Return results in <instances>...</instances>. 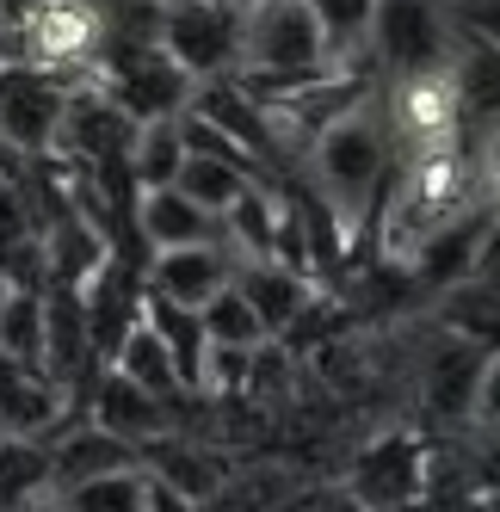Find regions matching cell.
Masks as SVG:
<instances>
[{
  "label": "cell",
  "instance_id": "cell-1",
  "mask_svg": "<svg viewBox=\"0 0 500 512\" xmlns=\"http://www.w3.org/2000/svg\"><path fill=\"white\" fill-rule=\"evenodd\" d=\"M389 155H396V142H389V124L377 118L371 99H359L352 112H340L334 124H321L309 136L315 198L346 223V235L377 210V192L389 179Z\"/></svg>",
  "mask_w": 500,
  "mask_h": 512
},
{
  "label": "cell",
  "instance_id": "cell-2",
  "mask_svg": "<svg viewBox=\"0 0 500 512\" xmlns=\"http://www.w3.org/2000/svg\"><path fill=\"white\" fill-rule=\"evenodd\" d=\"M383 186L389 192H383V216H377V247L402 266L433 229H445L457 210H470V167H463L457 142H445V149H408V161Z\"/></svg>",
  "mask_w": 500,
  "mask_h": 512
},
{
  "label": "cell",
  "instance_id": "cell-3",
  "mask_svg": "<svg viewBox=\"0 0 500 512\" xmlns=\"http://www.w3.org/2000/svg\"><path fill=\"white\" fill-rule=\"evenodd\" d=\"M155 44L167 62L186 68V81H210V75H235L241 56V7L235 0H161L155 19Z\"/></svg>",
  "mask_w": 500,
  "mask_h": 512
},
{
  "label": "cell",
  "instance_id": "cell-4",
  "mask_svg": "<svg viewBox=\"0 0 500 512\" xmlns=\"http://www.w3.org/2000/svg\"><path fill=\"white\" fill-rule=\"evenodd\" d=\"M365 50L389 75H426L451 62V19L445 0H371Z\"/></svg>",
  "mask_w": 500,
  "mask_h": 512
},
{
  "label": "cell",
  "instance_id": "cell-5",
  "mask_svg": "<svg viewBox=\"0 0 500 512\" xmlns=\"http://www.w3.org/2000/svg\"><path fill=\"white\" fill-rule=\"evenodd\" d=\"M346 488L365 512H408V506L426 500V488H433V457H426V445L414 432H383L359 451Z\"/></svg>",
  "mask_w": 500,
  "mask_h": 512
},
{
  "label": "cell",
  "instance_id": "cell-6",
  "mask_svg": "<svg viewBox=\"0 0 500 512\" xmlns=\"http://www.w3.org/2000/svg\"><path fill=\"white\" fill-rule=\"evenodd\" d=\"M62 99L68 87L56 75L25 68V62H0V149L44 161L56 142V124H62Z\"/></svg>",
  "mask_w": 500,
  "mask_h": 512
},
{
  "label": "cell",
  "instance_id": "cell-7",
  "mask_svg": "<svg viewBox=\"0 0 500 512\" xmlns=\"http://www.w3.org/2000/svg\"><path fill=\"white\" fill-rule=\"evenodd\" d=\"M389 142L402 149H445L463 130V105L445 68H426V75H396V93H389Z\"/></svg>",
  "mask_w": 500,
  "mask_h": 512
},
{
  "label": "cell",
  "instance_id": "cell-8",
  "mask_svg": "<svg viewBox=\"0 0 500 512\" xmlns=\"http://www.w3.org/2000/svg\"><path fill=\"white\" fill-rule=\"evenodd\" d=\"M186 112L204 118L210 130H223L254 167H266V173L278 167V155H284V149H278V130H272V118H266V105L247 93L235 75H210V81H198V87L186 93Z\"/></svg>",
  "mask_w": 500,
  "mask_h": 512
},
{
  "label": "cell",
  "instance_id": "cell-9",
  "mask_svg": "<svg viewBox=\"0 0 500 512\" xmlns=\"http://www.w3.org/2000/svg\"><path fill=\"white\" fill-rule=\"evenodd\" d=\"M235 272V253L229 241H186V247H155L149 272H142V290H155L167 303H186L204 309V297H217Z\"/></svg>",
  "mask_w": 500,
  "mask_h": 512
},
{
  "label": "cell",
  "instance_id": "cell-10",
  "mask_svg": "<svg viewBox=\"0 0 500 512\" xmlns=\"http://www.w3.org/2000/svg\"><path fill=\"white\" fill-rule=\"evenodd\" d=\"M87 420L93 426H105L112 438H124V445H149V438H161V432H173V408H167V395H149L142 383H130V377H118L112 364L99 371V383H93V408H87Z\"/></svg>",
  "mask_w": 500,
  "mask_h": 512
},
{
  "label": "cell",
  "instance_id": "cell-11",
  "mask_svg": "<svg viewBox=\"0 0 500 512\" xmlns=\"http://www.w3.org/2000/svg\"><path fill=\"white\" fill-rule=\"evenodd\" d=\"M130 229L149 247H186V241H223V223L210 210H198L180 186H136Z\"/></svg>",
  "mask_w": 500,
  "mask_h": 512
},
{
  "label": "cell",
  "instance_id": "cell-12",
  "mask_svg": "<svg viewBox=\"0 0 500 512\" xmlns=\"http://www.w3.org/2000/svg\"><path fill=\"white\" fill-rule=\"evenodd\" d=\"M136 463L149 469L155 482H167L173 494H186L192 506L217 500V494H223V482H229V469H223V457H217V451H204V445H180L173 432L149 438V445L136 451Z\"/></svg>",
  "mask_w": 500,
  "mask_h": 512
},
{
  "label": "cell",
  "instance_id": "cell-13",
  "mask_svg": "<svg viewBox=\"0 0 500 512\" xmlns=\"http://www.w3.org/2000/svg\"><path fill=\"white\" fill-rule=\"evenodd\" d=\"M229 278H235L241 297L254 303V315H260V327H266V340H278V334H284V321H291V315L315 297V290H321V284H309L303 272L278 266L272 253H266V260H241Z\"/></svg>",
  "mask_w": 500,
  "mask_h": 512
},
{
  "label": "cell",
  "instance_id": "cell-14",
  "mask_svg": "<svg viewBox=\"0 0 500 512\" xmlns=\"http://www.w3.org/2000/svg\"><path fill=\"white\" fill-rule=\"evenodd\" d=\"M494 364V346H476V340H451L433 364H426V408L439 420H470V401H476V383Z\"/></svg>",
  "mask_w": 500,
  "mask_h": 512
},
{
  "label": "cell",
  "instance_id": "cell-15",
  "mask_svg": "<svg viewBox=\"0 0 500 512\" xmlns=\"http://www.w3.org/2000/svg\"><path fill=\"white\" fill-rule=\"evenodd\" d=\"M118 463H136V445L112 438L105 426H75L68 420L56 438H50V488L62 482H81V475H99V469H118Z\"/></svg>",
  "mask_w": 500,
  "mask_h": 512
},
{
  "label": "cell",
  "instance_id": "cell-16",
  "mask_svg": "<svg viewBox=\"0 0 500 512\" xmlns=\"http://www.w3.org/2000/svg\"><path fill=\"white\" fill-rule=\"evenodd\" d=\"M50 494H56L50 512H142V506H149V469H142V463H118V469L81 475V482H62Z\"/></svg>",
  "mask_w": 500,
  "mask_h": 512
},
{
  "label": "cell",
  "instance_id": "cell-17",
  "mask_svg": "<svg viewBox=\"0 0 500 512\" xmlns=\"http://www.w3.org/2000/svg\"><path fill=\"white\" fill-rule=\"evenodd\" d=\"M439 327L451 340H476L494 346V327H500V284L463 272L451 284H439Z\"/></svg>",
  "mask_w": 500,
  "mask_h": 512
},
{
  "label": "cell",
  "instance_id": "cell-18",
  "mask_svg": "<svg viewBox=\"0 0 500 512\" xmlns=\"http://www.w3.org/2000/svg\"><path fill=\"white\" fill-rule=\"evenodd\" d=\"M105 364H112L118 377H130V383H142L149 395H180V371H173V358H167V346H161V334L149 321H142V309H136V321L118 334V346L105 352Z\"/></svg>",
  "mask_w": 500,
  "mask_h": 512
},
{
  "label": "cell",
  "instance_id": "cell-19",
  "mask_svg": "<svg viewBox=\"0 0 500 512\" xmlns=\"http://www.w3.org/2000/svg\"><path fill=\"white\" fill-rule=\"evenodd\" d=\"M142 321L161 334V346H167V358H173V371H180V389H192L198 395V371H204V327H198V309H186V303H167V297H155V290H142Z\"/></svg>",
  "mask_w": 500,
  "mask_h": 512
},
{
  "label": "cell",
  "instance_id": "cell-20",
  "mask_svg": "<svg viewBox=\"0 0 500 512\" xmlns=\"http://www.w3.org/2000/svg\"><path fill=\"white\" fill-rule=\"evenodd\" d=\"M186 161V124L180 112H161V118H142L130 149H124V167L136 186H173V173Z\"/></svg>",
  "mask_w": 500,
  "mask_h": 512
},
{
  "label": "cell",
  "instance_id": "cell-21",
  "mask_svg": "<svg viewBox=\"0 0 500 512\" xmlns=\"http://www.w3.org/2000/svg\"><path fill=\"white\" fill-rule=\"evenodd\" d=\"M38 494H50V445L44 438L0 432V512L31 506Z\"/></svg>",
  "mask_w": 500,
  "mask_h": 512
},
{
  "label": "cell",
  "instance_id": "cell-22",
  "mask_svg": "<svg viewBox=\"0 0 500 512\" xmlns=\"http://www.w3.org/2000/svg\"><path fill=\"white\" fill-rule=\"evenodd\" d=\"M0 352L44 371V290H13L0 297Z\"/></svg>",
  "mask_w": 500,
  "mask_h": 512
},
{
  "label": "cell",
  "instance_id": "cell-23",
  "mask_svg": "<svg viewBox=\"0 0 500 512\" xmlns=\"http://www.w3.org/2000/svg\"><path fill=\"white\" fill-rule=\"evenodd\" d=\"M241 179H254V173H241L235 161H217V155H198V149H186L180 173H173V186H180V192H186L198 210L223 216V210H229V198L241 192Z\"/></svg>",
  "mask_w": 500,
  "mask_h": 512
},
{
  "label": "cell",
  "instance_id": "cell-24",
  "mask_svg": "<svg viewBox=\"0 0 500 512\" xmlns=\"http://www.w3.org/2000/svg\"><path fill=\"white\" fill-rule=\"evenodd\" d=\"M198 327H204V340H210V346H260V340H266V327H260L254 303H247L241 290H235V278L217 290V297H204Z\"/></svg>",
  "mask_w": 500,
  "mask_h": 512
},
{
  "label": "cell",
  "instance_id": "cell-25",
  "mask_svg": "<svg viewBox=\"0 0 500 512\" xmlns=\"http://www.w3.org/2000/svg\"><path fill=\"white\" fill-rule=\"evenodd\" d=\"M315 13L321 38H328V56H359L365 50V19H371V0H303Z\"/></svg>",
  "mask_w": 500,
  "mask_h": 512
},
{
  "label": "cell",
  "instance_id": "cell-26",
  "mask_svg": "<svg viewBox=\"0 0 500 512\" xmlns=\"http://www.w3.org/2000/svg\"><path fill=\"white\" fill-rule=\"evenodd\" d=\"M25 235H38V204H31V186L13 167H0V247H13Z\"/></svg>",
  "mask_w": 500,
  "mask_h": 512
},
{
  "label": "cell",
  "instance_id": "cell-27",
  "mask_svg": "<svg viewBox=\"0 0 500 512\" xmlns=\"http://www.w3.org/2000/svg\"><path fill=\"white\" fill-rule=\"evenodd\" d=\"M142 512H198L186 494H173L167 482H155V475H149V506H142Z\"/></svg>",
  "mask_w": 500,
  "mask_h": 512
},
{
  "label": "cell",
  "instance_id": "cell-28",
  "mask_svg": "<svg viewBox=\"0 0 500 512\" xmlns=\"http://www.w3.org/2000/svg\"><path fill=\"white\" fill-rule=\"evenodd\" d=\"M13 512H38V506H13Z\"/></svg>",
  "mask_w": 500,
  "mask_h": 512
},
{
  "label": "cell",
  "instance_id": "cell-29",
  "mask_svg": "<svg viewBox=\"0 0 500 512\" xmlns=\"http://www.w3.org/2000/svg\"><path fill=\"white\" fill-rule=\"evenodd\" d=\"M0 297H7V278H0Z\"/></svg>",
  "mask_w": 500,
  "mask_h": 512
}]
</instances>
